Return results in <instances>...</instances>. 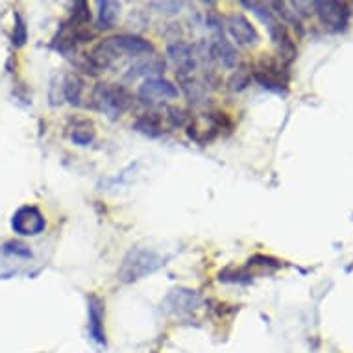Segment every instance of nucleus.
Segmentation results:
<instances>
[{
  "label": "nucleus",
  "instance_id": "nucleus-13",
  "mask_svg": "<svg viewBox=\"0 0 353 353\" xmlns=\"http://www.w3.org/2000/svg\"><path fill=\"white\" fill-rule=\"evenodd\" d=\"M70 137H72V141H74L76 145H81V146L89 145V143H91L94 137L93 126H91L89 122H80L78 126H74V130H72Z\"/></svg>",
  "mask_w": 353,
  "mask_h": 353
},
{
  "label": "nucleus",
  "instance_id": "nucleus-16",
  "mask_svg": "<svg viewBox=\"0 0 353 353\" xmlns=\"http://www.w3.org/2000/svg\"><path fill=\"white\" fill-rule=\"evenodd\" d=\"M152 8H157V10H161L159 13H167V15H174V13H178L183 8V2H152Z\"/></svg>",
  "mask_w": 353,
  "mask_h": 353
},
{
  "label": "nucleus",
  "instance_id": "nucleus-1",
  "mask_svg": "<svg viewBox=\"0 0 353 353\" xmlns=\"http://www.w3.org/2000/svg\"><path fill=\"white\" fill-rule=\"evenodd\" d=\"M161 265L163 259L156 252L145 248H135L122 261L119 278L122 281H126V283H132V281H137V279L145 278V276L152 274L154 270H157Z\"/></svg>",
  "mask_w": 353,
  "mask_h": 353
},
{
  "label": "nucleus",
  "instance_id": "nucleus-12",
  "mask_svg": "<svg viewBox=\"0 0 353 353\" xmlns=\"http://www.w3.org/2000/svg\"><path fill=\"white\" fill-rule=\"evenodd\" d=\"M81 89H83V81H81L78 76H67V80H65V97H67V100H69L70 104H80Z\"/></svg>",
  "mask_w": 353,
  "mask_h": 353
},
{
  "label": "nucleus",
  "instance_id": "nucleus-6",
  "mask_svg": "<svg viewBox=\"0 0 353 353\" xmlns=\"http://www.w3.org/2000/svg\"><path fill=\"white\" fill-rule=\"evenodd\" d=\"M168 58L172 59L180 74H187V72H192L194 67H196V59H194V50H192L191 45H187L183 41H174L170 43L167 48Z\"/></svg>",
  "mask_w": 353,
  "mask_h": 353
},
{
  "label": "nucleus",
  "instance_id": "nucleus-7",
  "mask_svg": "<svg viewBox=\"0 0 353 353\" xmlns=\"http://www.w3.org/2000/svg\"><path fill=\"white\" fill-rule=\"evenodd\" d=\"M319 10V15L325 26L333 30H341L346 24L347 12L344 10V4L339 2H314L313 4Z\"/></svg>",
  "mask_w": 353,
  "mask_h": 353
},
{
  "label": "nucleus",
  "instance_id": "nucleus-2",
  "mask_svg": "<svg viewBox=\"0 0 353 353\" xmlns=\"http://www.w3.org/2000/svg\"><path fill=\"white\" fill-rule=\"evenodd\" d=\"M130 102L132 99L122 87L113 85V83H99L94 87L93 105L111 119L121 117L130 108Z\"/></svg>",
  "mask_w": 353,
  "mask_h": 353
},
{
  "label": "nucleus",
  "instance_id": "nucleus-14",
  "mask_svg": "<svg viewBox=\"0 0 353 353\" xmlns=\"http://www.w3.org/2000/svg\"><path fill=\"white\" fill-rule=\"evenodd\" d=\"M135 128H137L139 132H143V134H146V135H159V134H161V126H159V122H157L154 117H143V119H139V121H137Z\"/></svg>",
  "mask_w": 353,
  "mask_h": 353
},
{
  "label": "nucleus",
  "instance_id": "nucleus-11",
  "mask_svg": "<svg viewBox=\"0 0 353 353\" xmlns=\"http://www.w3.org/2000/svg\"><path fill=\"white\" fill-rule=\"evenodd\" d=\"M119 10L121 6L117 2H99V28H111L119 17Z\"/></svg>",
  "mask_w": 353,
  "mask_h": 353
},
{
  "label": "nucleus",
  "instance_id": "nucleus-5",
  "mask_svg": "<svg viewBox=\"0 0 353 353\" xmlns=\"http://www.w3.org/2000/svg\"><path fill=\"white\" fill-rule=\"evenodd\" d=\"M139 97L143 100H150V102H156V100L163 99H176L178 97V89L170 83L168 80H163V78H148V80L141 85Z\"/></svg>",
  "mask_w": 353,
  "mask_h": 353
},
{
  "label": "nucleus",
  "instance_id": "nucleus-3",
  "mask_svg": "<svg viewBox=\"0 0 353 353\" xmlns=\"http://www.w3.org/2000/svg\"><path fill=\"white\" fill-rule=\"evenodd\" d=\"M47 226L37 208H21L13 214L12 228L21 235H39Z\"/></svg>",
  "mask_w": 353,
  "mask_h": 353
},
{
  "label": "nucleus",
  "instance_id": "nucleus-10",
  "mask_svg": "<svg viewBox=\"0 0 353 353\" xmlns=\"http://www.w3.org/2000/svg\"><path fill=\"white\" fill-rule=\"evenodd\" d=\"M165 69V63H163L161 59H157L156 56H148L146 59L139 61V63L135 65L130 69V74L128 78H137V76H146V74H157V72H161Z\"/></svg>",
  "mask_w": 353,
  "mask_h": 353
},
{
  "label": "nucleus",
  "instance_id": "nucleus-8",
  "mask_svg": "<svg viewBox=\"0 0 353 353\" xmlns=\"http://www.w3.org/2000/svg\"><path fill=\"white\" fill-rule=\"evenodd\" d=\"M209 50H211V56H213L214 59H219L220 63L224 65V67H228V69H233V67L237 65V52H235V48L224 39V35L222 34H216V37H214L213 43H211V47H209Z\"/></svg>",
  "mask_w": 353,
  "mask_h": 353
},
{
  "label": "nucleus",
  "instance_id": "nucleus-4",
  "mask_svg": "<svg viewBox=\"0 0 353 353\" xmlns=\"http://www.w3.org/2000/svg\"><path fill=\"white\" fill-rule=\"evenodd\" d=\"M228 30L239 45L243 47H250V45H255L259 41V35L255 32V28L252 26L248 19L241 15V13H233L228 17Z\"/></svg>",
  "mask_w": 353,
  "mask_h": 353
},
{
  "label": "nucleus",
  "instance_id": "nucleus-9",
  "mask_svg": "<svg viewBox=\"0 0 353 353\" xmlns=\"http://www.w3.org/2000/svg\"><path fill=\"white\" fill-rule=\"evenodd\" d=\"M102 320H104V307L100 303L99 298H91L89 300V331L93 335L94 341L104 342V327H102Z\"/></svg>",
  "mask_w": 353,
  "mask_h": 353
},
{
  "label": "nucleus",
  "instance_id": "nucleus-15",
  "mask_svg": "<svg viewBox=\"0 0 353 353\" xmlns=\"http://www.w3.org/2000/svg\"><path fill=\"white\" fill-rule=\"evenodd\" d=\"M15 32H13V45H17V47H23L24 43H26V26H24V21L21 15H15Z\"/></svg>",
  "mask_w": 353,
  "mask_h": 353
},
{
  "label": "nucleus",
  "instance_id": "nucleus-17",
  "mask_svg": "<svg viewBox=\"0 0 353 353\" xmlns=\"http://www.w3.org/2000/svg\"><path fill=\"white\" fill-rule=\"evenodd\" d=\"M8 248H13L10 250V252H15V254H23L24 257H30V250H26V246H23V244H17V243H12V244H8Z\"/></svg>",
  "mask_w": 353,
  "mask_h": 353
}]
</instances>
